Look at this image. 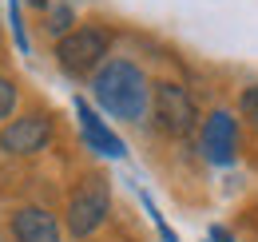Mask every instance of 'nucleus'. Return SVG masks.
Listing matches in <instances>:
<instances>
[{"label":"nucleus","instance_id":"obj_10","mask_svg":"<svg viewBox=\"0 0 258 242\" xmlns=\"http://www.w3.org/2000/svg\"><path fill=\"white\" fill-rule=\"evenodd\" d=\"M12 107H16V88H12V80L0 76V119H8Z\"/></svg>","mask_w":258,"mask_h":242},{"label":"nucleus","instance_id":"obj_8","mask_svg":"<svg viewBox=\"0 0 258 242\" xmlns=\"http://www.w3.org/2000/svg\"><path fill=\"white\" fill-rule=\"evenodd\" d=\"M12 234L16 242H60V226L44 207H24L12 214Z\"/></svg>","mask_w":258,"mask_h":242},{"label":"nucleus","instance_id":"obj_13","mask_svg":"<svg viewBox=\"0 0 258 242\" xmlns=\"http://www.w3.org/2000/svg\"><path fill=\"white\" fill-rule=\"evenodd\" d=\"M211 242H230V234H226L223 226H211Z\"/></svg>","mask_w":258,"mask_h":242},{"label":"nucleus","instance_id":"obj_12","mask_svg":"<svg viewBox=\"0 0 258 242\" xmlns=\"http://www.w3.org/2000/svg\"><path fill=\"white\" fill-rule=\"evenodd\" d=\"M68 28V8H60L56 12V24H52V32H64Z\"/></svg>","mask_w":258,"mask_h":242},{"label":"nucleus","instance_id":"obj_1","mask_svg":"<svg viewBox=\"0 0 258 242\" xmlns=\"http://www.w3.org/2000/svg\"><path fill=\"white\" fill-rule=\"evenodd\" d=\"M96 91L99 107L107 111V115H115V119H143V111H147V80H143V72L127 60H107L103 68L96 72Z\"/></svg>","mask_w":258,"mask_h":242},{"label":"nucleus","instance_id":"obj_9","mask_svg":"<svg viewBox=\"0 0 258 242\" xmlns=\"http://www.w3.org/2000/svg\"><path fill=\"white\" fill-rule=\"evenodd\" d=\"M238 107H242V115L258 127V84H250V88L242 91V99H238Z\"/></svg>","mask_w":258,"mask_h":242},{"label":"nucleus","instance_id":"obj_14","mask_svg":"<svg viewBox=\"0 0 258 242\" xmlns=\"http://www.w3.org/2000/svg\"><path fill=\"white\" fill-rule=\"evenodd\" d=\"M32 4H36V8H44V4H48V0H32Z\"/></svg>","mask_w":258,"mask_h":242},{"label":"nucleus","instance_id":"obj_7","mask_svg":"<svg viewBox=\"0 0 258 242\" xmlns=\"http://www.w3.org/2000/svg\"><path fill=\"white\" fill-rule=\"evenodd\" d=\"M76 115H80V131H84V139H88L92 151L107 155V159H119V155H123V139H119L115 131H107V123L99 119L84 99H76Z\"/></svg>","mask_w":258,"mask_h":242},{"label":"nucleus","instance_id":"obj_2","mask_svg":"<svg viewBox=\"0 0 258 242\" xmlns=\"http://www.w3.org/2000/svg\"><path fill=\"white\" fill-rule=\"evenodd\" d=\"M107 207H111L107 183L99 179V175L84 179L80 187H76L72 203H68V230H72L76 238H88L92 230H99V222L107 218Z\"/></svg>","mask_w":258,"mask_h":242},{"label":"nucleus","instance_id":"obj_11","mask_svg":"<svg viewBox=\"0 0 258 242\" xmlns=\"http://www.w3.org/2000/svg\"><path fill=\"white\" fill-rule=\"evenodd\" d=\"M8 16H12V36H16L20 52H28V36H24V24H20V8H16V0H8Z\"/></svg>","mask_w":258,"mask_h":242},{"label":"nucleus","instance_id":"obj_6","mask_svg":"<svg viewBox=\"0 0 258 242\" xmlns=\"http://www.w3.org/2000/svg\"><path fill=\"white\" fill-rule=\"evenodd\" d=\"M203 155L219 167H230L238 155V119L230 111H211L203 123Z\"/></svg>","mask_w":258,"mask_h":242},{"label":"nucleus","instance_id":"obj_4","mask_svg":"<svg viewBox=\"0 0 258 242\" xmlns=\"http://www.w3.org/2000/svg\"><path fill=\"white\" fill-rule=\"evenodd\" d=\"M48 139H52V115H40V111L20 115L0 131V147L8 155H36L48 147Z\"/></svg>","mask_w":258,"mask_h":242},{"label":"nucleus","instance_id":"obj_3","mask_svg":"<svg viewBox=\"0 0 258 242\" xmlns=\"http://www.w3.org/2000/svg\"><path fill=\"white\" fill-rule=\"evenodd\" d=\"M56 56H60V68L68 76H84L107 56V32L92 28V24L64 32V40L56 44Z\"/></svg>","mask_w":258,"mask_h":242},{"label":"nucleus","instance_id":"obj_5","mask_svg":"<svg viewBox=\"0 0 258 242\" xmlns=\"http://www.w3.org/2000/svg\"><path fill=\"white\" fill-rule=\"evenodd\" d=\"M155 123L167 135H187L195 127V103L179 84H159L155 88Z\"/></svg>","mask_w":258,"mask_h":242}]
</instances>
